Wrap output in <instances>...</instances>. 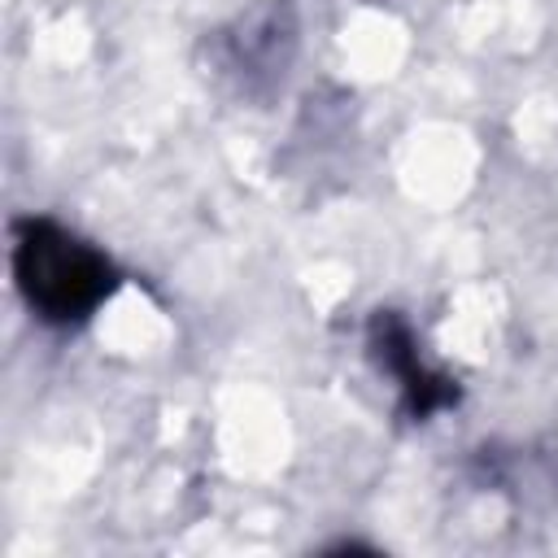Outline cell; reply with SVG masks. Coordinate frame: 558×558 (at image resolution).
<instances>
[{"mask_svg":"<svg viewBox=\"0 0 558 558\" xmlns=\"http://www.w3.org/2000/svg\"><path fill=\"white\" fill-rule=\"evenodd\" d=\"M13 279L44 323H83L118 292V266L52 218L13 227Z\"/></svg>","mask_w":558,"mask_h":558,"instance_id":"cell-1","label":"cell"},{"mask_svg":"<svg viewBox=\"0 0 558 558\" xmlns=\"http://www.w3.org/2000/svg\"><path fill=\"white\" fill-rule=\"evenodd\" d=\"M371 353H375V362L392 375V384L401 388V401H405V410H410L414 418H427V414H436V410H445V405L458 401L453 379H445L440 371H432V366L423 362L418 340H414V331H410L405 318H397V314H375V318H371Z\"/></svg>","mask_w":558,"mask_h":558,"instance_id":"cell-2","label":"cell"}]
</instances>
